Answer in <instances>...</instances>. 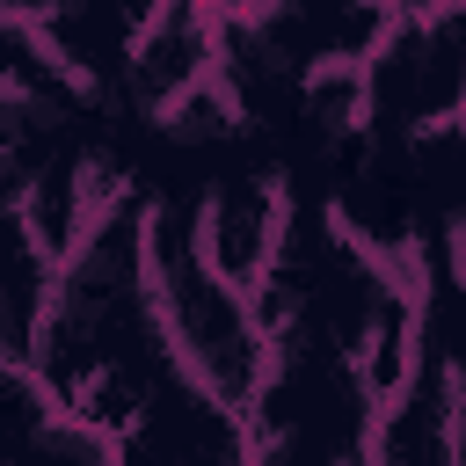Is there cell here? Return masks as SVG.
I'll return each mask as SVG.
<instances>
[{
	"label": "cell",
	"mask_w": 466,
	"mask_h": 466,
	"mask_svg": "<svg viewBox=\"0 0 466 466\" xmlns=\"http://www.w3.org/2000/svg\"><path fill=\"white\" fill-rule=\"evenodd\" d=\"M146 277H153V306L167 328L175 364L233 415L255 408L262 379H269V335L255 320V299L233 291L197 233V204H160L146 197Z\"/></svg>",
	"instance_id": "obj_1"
},
{
	"label": "cell",
	"mask_w": 466,
	"mask_h": 466,
	"mask_svg": "<svg viewBox=\"0 0 466 466\" xmlns=\"http://www.w3.org/2000/svg\"><path fill=\"white\" fill-rule=\"evenodd\" d=\"M371 138L422 146L466 124V0H408L364 51Z\"/></svg>",
	"instance_id": "obj_2"
},
{
	"label": "cell",
	"mask_w": 466,
	"mask_h": 466,
	"mask_svg": "<svg viewBox=\"0 0 466 466\" xmlns=\"http://www.w3.org/2000/svg\"><path fill=\"white\" fill-rule=\"evenodd\" d=\"M218 73V15L204 7V0H160L138 29H131V44H124V58H116V87H124V102L153 124L167 102H182L189 87H204Z\"/></svg>",
	"instance_id": "obj_3"
},
{
	"label": "cell",
	"mask_w": 466,
	"mask_h": 466,
	"mask_svg": "<svg viewBox=\"0 0 466 466\" xmlns=\"http://www.w3.org/2000/svg\"><path fill=\"white\" fill-rule=\"evenodd\" d=\"M284 226H291V182L255 167V175H226L197 197V233H204V255L211 269L255 299V284L269 277L277 248H284Z\"/></svg>",
	"instance_id": "obj_4"
},
{
	"label": "cell",
	"mask_w": 466,
	"mask_h": 466,
	"mask_svg": "<svg viewBox=\"0 0 466 466\" xmlns=\"http://www.w3.org/2000/svg\"><path fill=\"white\" fill-rule=\"evenodd\" d=\"M371 466H459V364L437 328L422 335L415 371L379 400Z\"/></svg>",
	"instance_id": "obj_5"
},
{
	"label": "cell",
	"mask_w": 466,
	"mask_h": 466,
	"mask_svg": "<svg viewBox=\"0 0 466 466\" xmlns=\"http://www.w3.org/2000/svg\"><path fill=\"white\" fill-rule=\"evenodd\" d=\"M51 291H58V262L44 255V240L29 233V218H22L15 189H7V197H0V350H7L15 364L36 357Z\"/></svg>",
	"instance_id": "obj_6"
},
{
	"label": "cell",
	"mask_w": 466,
	"mask_h": 466,
	"mask_svg": "<svg viewBox=\"0 0 466 466\" xmlns=\"http://www.w3.org/2000/svg\"><path fill=\"white\" fill-rule=\"evenodd\" d=\"M291 109H299V131H306L320 153H350L357 138H371V109H364V66H357V58L313 66V73L291 87Z\"/></svg>",
	"instance_id": "obj_7"
},
{
	"label": "cell",
	"mask_w": 466,
	"mask_h": 466,
	"mask_svg": "<svg viewBox=\"0 0 466 466\" xmlns=\"http://www.w3.org/2000/svg\"><path fill=\"white\" fill-rule=\"evenodd\" d=\"M153 131H160L175 153H218V146H233V138L248 131V95H240L226 73H211L204 87H189L182 102H167V109L153 116Z\"/></svg>",
	"instance_id": "obj_8"
},
{
	"label": "cell",
	"mask_w": 466,
	"mask_h": 466,
	"mask_svg": "<svg viewBox=\"0 0 466 466\" xmlns=\"http://www.w3.org/2000/svg\"><path fill=\"white\" fill-rule=\"evenodd\" d=\"M73 7H87V0H0V15H15V22H58V15H73Z\"/></svg>",
	"instance_id": "obj_9"
},
{
	"label": "cell",
	"mask_w": 466,
	"mask_h": 466,
	"mask_svg": "<svg viewBox=\"0 0 466 466\" xmlns=\"http://www.w3.org/2000/svg\"><path fill=\"white\" fill-rule=\"evenodd\" d=\"M218 22H240V15H262V7H277V0H204Z\"/></svg>",
	"instance_id": "obj_10"
},
{
	"label": "cell",
	"mask_w": 466,
	"mask_h": 466,
	"mask_svg": "<svg viewBox=\"0 0 466 466\" xmlns=\"http://www.w3.org/2000/svg\"><path fill=\"white\" fill-rule=\"evenodd\" d=\"M451 364H459V466H466V350H451Z\"/></svg>",
	"instance_id": "obj_11"
},
{
	"label": "cell",
	"mask_w": 466,
	"mask_h": 466,
	"mask_svg": "<svg viewBox=\"0 0 466 466\" xmlns=\"http://www.w3.org/2000/svg\"><path fill=\"white\" fill-rule=\"evenodd\" d=\"M7 371H22V364H15V357H7V350H0V379H7Z\"/></svg>",
	"instance_id": "obj_12"
}]
</instances>
